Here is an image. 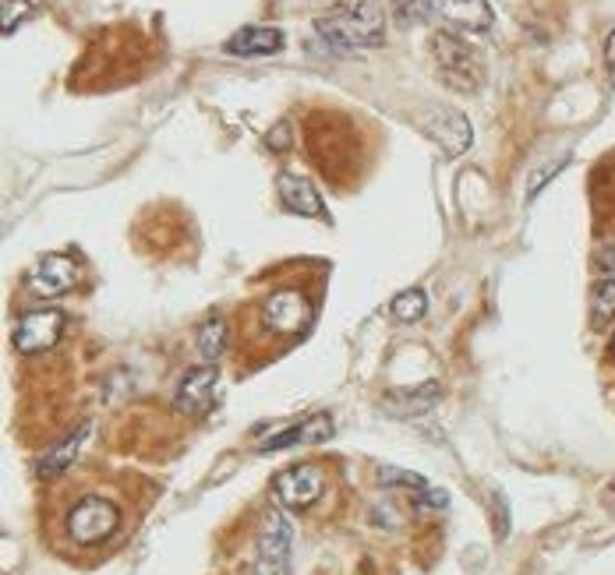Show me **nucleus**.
I'll list each match as a JSON object with an SVG mask.
<instances>
[{
    "label": "nucleus",
    "mask_w": 615,
    "mask_h": 575,
    "mask_svg": "<svg viewBox=\"0 0 615 575\" xmlns=\"http://www.w3.org/2000/svg\"><path fill=\"white\" fill-rule=\"evenodd\" d=\"M432 57L439 78L453 92H478L485 85V60L470 43H464L453 32H435L432 36Z\"/></svg>",
    "instance_id": "obj_1"
},
{
    "label": "nucleus",
    "mask_w": 615,
    "mask_h": 575,
    "mask_svg": "<svg viewBox=\"0 0 615 575\" xmlns=\"http://www.w3.org/2000/svg\"><path fill=\"white\" fill-rule=\"evenodd\" d=\"M319 36H326L333 46H354V50H365V46H378L386 36V14L378 11V4H351L337 14H329L319 25Z\"/></svg>",
    "instance_id": "obj_2"
},
{
    "label": "nucleus",
    "mask_w": 615,
    "mask_h": 575,
    "mask_svg": "<svg viewBox=\"0 0 615 575\" xmlns=\"http://www.w3.org/2000/svg\"><path fill=\"white\" fill-rule=\"evenodd\" d=\"M121 530V508L114 502L100 498V494H86L71 505V513L65 516V533L71 544L92 548L103 544Z\"/></svg>",
    "instance_id": "obj_3"
},
{
    "label": "nucleus",
    "mask_w": 615,
    "mask_h": 575,
    "mask_svg": "<svg viewBox=\"0 0 615 575\" xmlns=\"http://www.w3.org/2000/svg\"><path fill=\"white\" fill-rule=\"evenodd\" d=\"M418 124H421V131L432 135L449 156H464L470 149V141H475L470 120L453 106H424L418 114Z\"/></svg>",
    "instance_id": "obj_4"
},
{
    "label": "nucleus",
    "mask_w": 615,
    "mask_h": 575,
    "mask_svg": "<svg viewBox=\"0 0 615 575\" xmlns=\"http://www.w3.org/2000/svg\"><path fill=\"white\" fill-rule=\"evenodd\" d=\"M60 335H65V314L57 308H43L25 314L19 322L14 346H19V354H46V349H54L60 343Z\"/></svg>",
    "instance_id": "obj_5"
},
{
    "label": "nucleus",
    "mask_w": 615,
    "mask_h": 575,
    "mask_svg": "<svg viewBox=\"0 0 615 575\" xmlns=\"http://www.w3.org/2000/svg\"><path fill=\"white\" fill-rule=\"evenodd\" d=\"M311 318H315V308H311V300H305L301 290H276L262 303V322L283 335L305 332L311 325Z\"/></svg>",
    "instance_id": "obj_6"
},
{
    "label": "nucleus",
    "mask_w": 615,
    "mask_h": 575,
    "mask_svg": "<svg viewBox=\"0 0 615 575\" xmlns=\"http://www.w3.org/2000/svg\"><path fill=\"white\" fill-rule=\"evenodd\" d=\"M291 572V522L283 513H270L259 540L255 575H287Z\"/></svg>",
    "instance_id": "obj_7"
},
{
    "label": "nucleus",
    "mask_w": 615,
    "mask_h": 575,
    "mask_svg": "<svg viewBox=\"0 0 615 575\" xmlns=\"http://www.w3.org/2000/svg\"><path fill=\"white\" fill-rule=\"evenodd\" d=\"M322 470L311 467V462H301V467H291L283 470L276 481H273V491L283 508H308L319 502L322 494Z\"/></svg>",
    "instance_id": "obj_8"
},
{
    "label": "nucleus",
    "mask_w": 615,
    "mask_h": 575,
    "mask_svg": "<svg viewBox=\"0 0 615 575\" xmlns=\"http://www.w3.org/2000/svg\"><path fill=\"white\" fill-rule=\"evenodd\" d=\"M216 392H219V371L213 364H202L192 367V371H184L178 395H173V406H178L184 417H198L213 403H216Z\"/></svg>",
    "instance_id": "obj_9"
},
{
    "label": "nucleus",
    "mask_w": 615,
    "mask_h": 575,
    "mask_svg": "<svg viewBox=\"0 0 615 575\" xmlns=\"http://www.w3.org/2000/svg\"><path fill=\"white\" fill-rule=\"evenodd\" d=\"M424 11L439 14L443 22L464 28V32H488L496 22L488 0H421Z\"/></svg>",
    "instance_id": "obj_10"
},
{
    "label": "nucleus",
    "mask_w": 615,
    "mask_h": 575,
    "mask_svg": "<svg viewBox=\"0 0 615 575\" xmlns=\"http://www.w3.org/2000/svg\"><path fill=\"white\" fill-rule=\"evenodd\" d=\"M276 191H280V202L287 205L291 212L308 216V219H326V202L311 181L297 177V173H280Z\"/></svg>",
    "instance_id": "obj_11"
},
{
    "label": "nucleus",
    "mask_w": 615,
    "mask_h": 575,
    "mask_svg": "<svg viewBox=\"0 0 615 575\" xmlns=\"http://www.w3.org/2000/svg\"><path fill=\"white\" fill-rule=\"evenodd\" d=\"M75 283H78V268L75 262L60 258V254H46L36 265V273L29 276V286H33L39 297H60V294H68Z\"/></svg>",
    "instance_id": "obj_12"
},
{
    "label": "nucleus",
    "mask_w": 615,
    "mask_h": 575,
    "mask_svg": "<svg viewBox=\"0 0 615 575\" xmlns=\"http://www.w3.org/2000/svg\"><path fill=\"white\" fill-rule=\"evenodd\" d=\"M283 50V32L273 25H248L227 39V54L234 57H273Z\"/></svg>",
    "instance_id": "obj_13"
},
{
    "label": "nucleus",
    "mask_w": 615,
    "mask_h": 575,
    "mask_svg": "<svg viewBox=\"0 0 615 575\" xmlns=\"http://www.w3.org/2000/svg\"><path fill=\"white\" fill-rule=\"evenodd\" d=\"M333 438V421L329 417H308L301 424H294L287 430H280L270 441L262 445V452H283V449H294V445H308V441H329Z\"/></svg>",
    "instance_id": "obj_14"
},
{
    "label": "nucleus",
    "mask_w": 615,
    "mask_h": 575,
    "mask_svg": "<svg viewBox=\"0 0 615 575\" xmlns=\"http://www.w3.org/2000/svg\"><path fill=\"white\" fill-rule=\"evenodd\" d=\"M86 438H89V424H82L75 430V435H68L65 441L57 445V449H50L46 452L39 462H36V473L43 476V481H54V476H60L65 473L71 462H75V456H78V449H82L86 445Z\"/></svg>",
    "instance_id": "obj_15"
},
{
    "label": "nucleus",
    "mask_w": 615,
    "mask_h": 575,
    "mask_svg": "<svg viewBox=\"0 0 615 575\" xmlns=\"http://www.w3.org/2000/svg\"><path fill=\"white\" fill-rule=\"evenodd\" d=\"M224 343H227V325L224 318H213V322H205L198 329V354L205 364H216L219 354H224Z\"/></svg>",
    "instance_id": "obj_16"
},
{
    "label": "nucleus",
    "mask_w": 615,
    "mask_h": 575,
    "mask_svg": "<svg viewBox=\"0 0 615 575\" xmlns=\"http://www.w3.org/2000/svg\"><path fill=\"white\" fill-rule=\"evenodd\" d=\"M424 311H429V294L421 290V286H414V290H403L397 300H392V318L397 322H421Z\"/></svg>",
    "instance_id": "obj_17"
},
{
    "label": "nucleus",
    "mask_w": 615,
    "mask_h": 575,
    "mask_svg": "<svg viewBox=\"0 0 615 575\" xmlns=\"http://www.w3.org/2000/svg\"><path fill=\"white\" fill-rule=\"evenodd\" d=\"M591 318H594V325H608L615 318V279H602L594 286Z\"/></svg>",
    "instance_id": "obj_18"
},
{
    "label": "nucleus",
    "mask_w": 615,
    "mask_h": 575,
    "mask_svg": "<svg viewBox=\"0 0 615 575\" xmlns=\"http://www.w3.org/2000/svg\"><path fill=\"white\" fill-rule=\"evenodd\" d=\"M378 481L392 484V487H410V491H429V481H424L421 473H410V470H397V467H383L378 470Z\"/></svg>",
    "instance_id": "obj_19"
},
{
    "label": "nucleus",
    "mask_w": 615,
    "mask_h": 575,
    "mask_svg": "<svg viewBox=\"0 0 615 575\" xmlns=\"http://www.w3.org/2000/svg\"><path fill=\"white\" fill-rule=\"evenodd\" d=\"M265 146H270V149H287L291 146V127L287 124H280V127H273V135L270 138H265Z\"/></svg>",
    "instance_id": "obj_20"
},
{
    "label": "nucleus",
    "mask_w": 615,
    "mask_h": 575,
    "mask_svg": "<svg viewBox=\"0 0 615 575\" xmlns=\"http://www.w3.org/2000/svg\"><path fill=\"white\" fill-rule=\"evenodd\" d=\"M605 64H608V71L615 74V28L608 32V39H605Z\"/></svg>",
    "instance_id": "obj_21"
},
{
    "label": "nucleus",
    "mask_w": 615,
    "mask_h": 575,
    "mask_svg": "<svg viewBox=\"0 0 615 575\" xmlns=\"http://www.w3.org/2000/svg\"><path fill=\"white\" fill-rule=\"evenodd\" d=\"M605 498H608V505H612V508H615V484H612V487H608V491H605Z\"/></svg>",
    "instance_id": "obj_22"
},
{
    "label": "nucleus",
    "mask_w": 615,
    "mask_h": 575,
    "mask_svg": "<svg viewBox=\"0 0 615 575\" xmlns=\"http://www.w3.org/2000/svg\"><path fill=\"white\" fill-rule=\"evenodd\" d=\"M608 354L615 357V335H612V343H608Z\"/></svg>",
    "instance_id": "obj_23"
}]
</instances>
